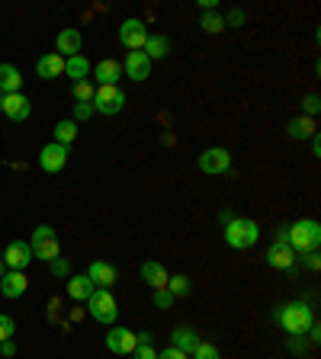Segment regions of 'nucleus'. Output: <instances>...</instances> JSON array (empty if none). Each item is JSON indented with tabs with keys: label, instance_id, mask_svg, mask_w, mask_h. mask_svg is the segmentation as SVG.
Segmentation results:
<instances>
[{
	"label": "nucleus",
	"instance_id": "nucleus-1",
	"mask_svg": "<svg viewBox=\"0 0 321 359\" xmlns=\"http://www.w3.org/2000/svg\"><path fill=\"white\" fill-rule=\"evenodd\" d=\"M273 321H277L289 337H296V334H305V331L315 324V315H312V308H308L305 301H286V305H279L277 308Z\"/></svg>",
	"mask_w": 321,
	"mask_h": 359
},
{
	"label": "nucleus",
	"instance_id": "nucleus-2",
	"mask_svg": "<svg viewBox=\"0 0 321 359\" xmlns=\"http://www.w3.org/2000/svg\"><path fill=\"white\" fill-rule=\"evenodd\" d=\"M286 241L296 253H308L318 251L321 244V225L315 218H299L296 225H286Z\"/></svg>",
	"mask_w": 321,
	"mask_h": 359
},
{
	"label": "nucleus",
	"instance_id": "nucleus-3",
	"mask_svg": "<svg viewBox=\"0 0 321 359\" xmlns=\"http://www.w3.org/2000/svg\"><path fill=\"white\" fill-rule=\"evenodd\" d=\"M257 237H261V228L251 218H231L225 225V244L231 251H247V247L257 244Z\"/></svg>",
	"mask_w": 321,
	"mask_h": 359
},
{
	"label": "nucleus",
	"instance_id": "nucleus-4",
	"mask_svg": "<svg viewBox=\"0 0 321 359\" xmlns=\"http://www.w3.org/2000/svg\"><path fill=\"white\" fill-rule=\"evenodd\" d=\"M87 311H90V317L97 324H106V327H113L119 317V305L110 289H93V295L87 299Z\"/></svg>",
	"mask_w": 321,
	"mask_h": 359
},
{
	"label": "nucleus",
	"instance_id": "nucleus-5",
	"mask_svg": "<svg viewBox=\"0 0 321 359\" xmlns=\"http://www.w3.org/2000/svg\"><path fill=\"white\" fill-rule=\"evenodd\" d=\"M126 106V93L122 87H97L93 93V112H103V116H116Z\"/></svg>",
	"mask_w": 321,
	"mask_h": 359
},
{
	"label": "nucleus",
	"instance_id": "nucleus-6",
	"mask_svg": "<svg viewBox=\"0 0 321 359\" xmlns=\"http://www.w3.org/2000/svg\"><path fill=\"white\" fill-rule=\"evenodd\" d=\"M267 263H270L273 269H293V263H296V251H293L286 241V225L279 228L277 241H273V247L267 251Z\"/></svg>",
	"mask_w": 321,
	"mask_h": 359
},
{
	"label": "nucleus",
	"instance_id": "nucleus-7",
	"mask_svg": "<svg viewBox=\"0 0 321 359\" xmlns=\"http://www.w3.org/2000/svg\"><path fill=\"white\" fill-rule=\"evenodd\" d=\"M199 170L209 176H222L231 170V154L225 148H206L199 154Z\"/></svg>",
	"mask_w": 321,
	"mask_h": 359
},
{
	"label": "nucleus",
	"instance_id": "nucleus-8",
	"mask_svg": "<svg viewBox=\"0 0 321 359\" xmlns=\"http://www.w3.org/2000/svg\"><path fill=\"white\" fill-rule=\"evenodd\" d=\"M0 112H3L10 122H26L29 112H33V103L26 100L23 93H0Z\"/></svg>",
	"mask_w": 321,
	"mask_h": 359
},
{
	"label": "nucleus",
	"instance_id": "nucleus-9",
	"mask_svg": "<svg viewBox=\"0 0 321 359\" xmlns=\"http://www.w3.org/2000/svg\"><path fill=\"white\" fill-rule=\"evenodd\" d=\"M119 42L126 45L129 51H142L148 42V29H145L142 19H122L119 26Z\"/></svg>",
	"mask_w": 321,
	"mask_h": 359
},
{
	"label": "nucleus",
	"instance_id": "nucleus-10",
	"mask_svg": "<svg viewBox=\"0 0 321 359\" xmlns=\"http://www.w3.org/2000/svg\"><path fill=\"white\" fill-rule=\"evenodd\" d=\"M135 331H129V327H110V334H106V350L116 353V356H132L135 353Z\"/></svg>",
	"mask_w": 321,
	"mask_h": 359
},
{
	"label": "nucleus",
	"instance_id": "nucleus-11",
	"mask_svg": "<svg viewBox=\"0 0 321 359\" xmlns=\"http://www.w3.org/2000/svg\"><path fill=\"white\" fill-rule=\"evenodd\" d=\"M68 151L65 144H45L42 151H39V167L45 170V174H61L65 170V164H68Z\"/></svg>",
	"mask_w": 321,
	"mask_h": 359
},
{
	"label": "nucleus",
	"instance_id": "nucleus-12",
	"mask_svg": "<svg viewBox=\"0 0 321 359\" xmlns=\"http://www.w3.org/2000/svg\"><path fill=\"white\" fill-rule=\"evenodd\" d=\"M0 260L7 263V269H19V273H23V269L33 263V247H29V241H10Z\"/></svg>",
	"mask_w": 321,
	"mask_h": 359
},
{
	"label": "nucleus",
	"instance_id": "nucleus-13",
	"mask_svg": "<svg viewBox=\"0 0 321 359\" xmlns=\"http://www.w3.org/2000/svg\"><path fill=\"white\" fill-rule=\"evenodd\" d=\"M90 74L97 77V87H119V81H122V65L113 58H103V61H97V67H90Z\"/></svg>",
	"mask_w": 321,
	"mask_h": 359
},
{
	"label": "nucleus",
	"instance_id": "nucleus-14",
	"mask_svg": "<svg viewBox=\"0 0 321 359\" xmlns=\"http://www.w3.org/2000/svg\"><path fill=\"white\" fill-rule=\"evenodd\" d=\"M87 279H90L97 289H110L119 283V269L113 263H103V260H93L90 269H87Z\"/></svg>",
	"mask_w": 321,
	"mask_h": 359
},
{
	"label": "nucleus",
	"instance_id": "nucleus-15",
	"mask_svg": "<svg viewBox=\"0 0 321 359\" xmlns=\"http://www.w3.org/2000/svg\"><path fill=\"white\" fill-rule=\"evenodd\" d=\"M126 77L129 81H148L151 77V58L145 55V51H129V58H126Z\"/></svg>",
	"mask_w": 321,
	"mask_h": 359
},
{
	"label": "nucleus",
	"instance_id": "nucleus-16",
	"mask_svg": "<svg viewBox=\"0 0 321 359\" xmlns=\"http://www.w3.org/2000/svg\"><path fill=\"white\" fill-rule=\"evenodd\" d=\"M81 45H84V39H81V33H77L74 26L61 29L58 39H55V49H58L61 58H74V55H81Z\"/></svg>",
	"mask_w": 321,
	"mask_h": 359
},
{
	"label": "nucleus",
	"instance_id": "nucleus-17",
	"mask_svg": "<svg viewBox=\"0 0 321 359\" xmlns=\"http://www.w3.org/2000/svg\"><path fill=\"white\" fill-rule=\"evenodd\" d=\"M26 289H29V279L19 269H7L3 279H0V295H7V299H19Z\"/></svg>",
	"mask_w": 321,
	"mask_h": 359
},
{
	"label": "nucleus",
	"instance_id": "nucleus-18",
	"mask_svg": "<svg viewBox=\"0 0 321 359\" xmlns=\"http://www.w3.org/2000/svg\"><path fill=\"white\" fill-rule=\"evenodd\" d=\"M35 74L42 77V81H55V77L65 74V58H61L58 51H51V55L35 61Z\"/></svg>",
	"mask_w": 321,
	"mask_h": 359
},
{
	"label": "nucleus",
	"instance_id": "nucleus-19",
	"mask_svg": "<svg viewBox=\"0 0 321 359\" xmlns=\"http://www.w3.org/2000/svg\"><path fill=\"white\" fill-rule=\"evenodd\" d=\"M196 343H199V334H196L193 327H177V331L170 334V347L180 350V353H186V356L196 350Z\"/></svg>",
	"mask_w": 321,
	"mask_h": 359
},
{
	"label": "nucleus",
	"instance_id": "nucleus-20",
	"mask_svg": "<svg viewBox=\"0 0 321 359\" xmlns=\"http://www.w3.org/2000/svg\"><path fill=\"white\" fill-rule=\"evenodd\" d=\"M138 276H142L145 283L151 285V289H164L167 285V269L160 267V263H154V260H148V263H142V269H138Z\"/></svg>",
	"mask_w": 321,
	"mask_h": 359
},
{
	"label": "nucleus",
	"instance_id": "nucleus-21",
	"mask_svg": "<svg viewBox=\"0 0 321 359\" xmlns=\"http://www.w3.org/2000/svg\"><path fill=\"white\" fill-rule=\"evenodd\" d=\"M0 93H23V74L13 65H0Z\"/></svg>",
	"mask_w": 321,
	"mask_h": 359
},
{
	"label": "nucleus",
	"instance_id": "nucleus-22",
	"mask_svg": "<svg viewBox=\"0 0 321 359\" xmlns=\"http://www.w3.org/2000/svg\"><path fill=\"white\" fill-rule=\"evenodd\" d=\"M33 247V260H42V263H51V260H58L61 257V247L55 237H45V241H35L29 244Z\"/></svg>",
	"mask_w": 321,
	"mask_h": 359
},
{
	"label": "nucleus",
	"instance_id": "nucleus-23",
	"mask_svg": "<svg viewBox=\"0 0 321 359\" xmlns=\"http://www.w3.org/2000/svg\"><path fill=\"white\" fill-rule=\"evenodd\" d=\"M93 289H97V285L87 279V273H84V276H71V279H68V295H71V301H87V299L93 295Z\"/></svg>",
	"mask_w": 321,
	"mask_h": 359
},
{
	"label": "nucleus",
	"instance_id": "nucleus-24",
	"mask_svg": "<svg viewBox=\"0 0 321 359\" xmlns=\"http://www.w3.org/2000/svg\"><path fill=\"white\" fill-rule=\"evenodd\" d=\"M170 49H174V45H170L167 35H148V42H145L142 51H145V55H148L151 61H158V58H167Z\"/></svg>",
	"mask_w": 321,
	"mask_h": 359
},
{
	"label": "nucleus",
	"instance_id": "nucleus-25",
	"mask_svg": "<svg viewBox=\"0 0 321 359\" xmlns=\"http://www.w3.org/2000/svg\"><path fill=\"white\" fill-rule=\"evenodd\" d=\"M90 61L84 58V55H74V58H65V74L71 77V81H87V77H90Z\"/></svg>",
	"mask_w": 321,
	"mask_h": 359
},
{
	"label": "nucleus",
	"instance_id": "nucleus-26",
	"mask_svg": "<svg viewBox=\"0 0 321 359\" xmlns=\"http://www.w3.org/2000/svg\"><path fill=\"white\" fill-rule=\"evenodd\" d=\"M289 138H296V142H305V138H315V119H308V116H299V119H293L289 122Z\"/></svg>",
	"mask_w": 321,
	"mask_h": 359
},
{
	"label": "nucleus",
	"instance_id": "nucleus-27",
	"mask_svg": "<svg viewBox=\"0 0 321 359\" xmlns=\"http://www.w3.org/2000/svg\"><path fill=\"white\" fill-rule=\"evenodd\" d=\"M77 138V122H71V119H61L58 126H55V144H65V148H71V142Z\"/></svg>",
	"mask_w": 321,
	"mask_h": 359
},
{
	"label": "nucleus",
	"instance_id": "nucleus-28",
	"mask_svg": "<svg viewBox=\"0 0 321 359\" xmlns=\"http://www.w3.org/2000/svg\"><path fill=\"white\" fill-rule=\"evenodd\" d=\"M199 26H203V33L215 35L225 29V19H222V13H215V10H209V13H203V19H199Z\"/></svg>",
	"mask_w": 321,
	"mask_h": 359
},
{
	"label": "nucleus",
	"instance_id": "nucleus-29",
	"mask_svg": "<svg viewBox=\"0 0 321 359\" xmlns=\"http://www.w3.org/2000/svg\"><path fill=\"white\" fill-rule=\"evenodd\" d=\"M190 359H222V353H219V347L215 343H196V350L190 353Z\"/></svg>",
	"mask_w": 321,
	"mask_h": 359
},
{
	"label": "nucleus",
	"instance_id": "nucleus-30",
	"mask_svg": "<svg viewBox=\"0 0 321 359\" xmlns=\"http://www.w3.org/2000/svg\"><path fill=\"white\" fill-rule=\"evenodd\" d=\"M71 93H74V100H77V103H93V93H97V87H93L90 81H77L74 90H71Z\"/></svg>",
	"mask_w": 321,
	"mask_h": 359
},
{
	"label": "nucleus",
	"instance_id": "nucleus-31",
	"mask_svg": "<svg viewBox=\"0 0 321 359\" xmlns=\"http://www.w3.org/2000/svg\"><path fill=\"white\" fill-rule=\"evenodd\" d=\"M164 289H167L174 299H180V295L190 292V279H186V276H174V279H167V285H164Z\"/></svg>",
	"mask_w": 321,
	"mask_h": 359
},
{
	"label": "nucleus",
	"instance_id": "nucleus-32",
	"mask_svg": "<svg viewBox=\"0 0 321 359\" xmlns=\"http://www.w3.org/2000/svg\"><path fill=\"white\" fill-rule=\"evenodd\" d=\"M13 334H17V321H13L10 315H0V343L13 340Z\"/></svg>",
	"mask_w": 321,
	"mask_h": 359
},
{
	"label": "nucleus",
	"instance_id": "nucleus-33",
	"mask_svg": "<svg viewBox=\"0 0 321 359\" xmlns=\"http://www.w3.org/2000/svg\"><path fill=\"white\" fill-rule=\"evenodd\" d=\"M174 305V295L167 289H154V308H170Z\"/></svg>",
	"mask_w": 321,
	"mask_h": 359
},
{
	"label": "nucleus",
	"instance_id": "nucleus-34",
	"mask_svg": "<svg viewBox=\"0 0 321 359\" xmlns=\"http://www.w3.org/2000/svg\"><path fill=\"white\" fill-rule=\"evenodd\" d=\"M93 116V103H74V119L77 122H84V119Z\"/></svg>",
	"mask_w": 321,
	"mask_h": 359
},
{
	"label": "nucleus",
	"instance_id": "nucleus-35",
	"mask_svg": "<svg viewBox=\"0 0 321 359\" xmlns=\"http://www.w3.org/2000/svg\"><path fill=\"white\" fill-rule=\"evenodd\" d=\"M51 273L58 276V279H65V276H68V273H71V269H68V260H65V257H58V260H51Z\"/></svg>",
	"mask_w": 321,
	"mask_h": 359
},
{
	"label": "nucleus",
	"instance_id": "nucleus-36",
	"mask_svg": "<svg viewBox=\"0 0 321 359\" xmlns=\"http://www.w3.org/2000/svg\"><path fill=\"white\" fill-rule=\"evenodd\" d=\"M45 237H55V228H51V225H39V228H35V231H33V241H29V244L45 241Z\"/></svg>",
	"mask_w": 321,
	"mask_h": 359
},
{
	"label": "nucleus",
	"instance_id": "nucleus-37",
	"mask_svg": "<svg viewBox=\"0 0 321 359\" xmlns=\"http://www.w3.org/2000/svg\"><path fill=\"white\" fill-rule=\"evenodd\" d=\"M225 26H241L245 23V10H231V13H225Z\"/></svg>",
	"mask_w": 321,
	"mask_h": 359
},
{
	"label": "nucleus",
	"instance_id": "nucleus-38",
	"mask_svg": "<svg viewBox=\"0 0 321 359\" xmlns=\"http://www.w3.org/2000/svg\"><path fill=\"white\" fill-rule=\"evenodd\" d=\"M318 109H321V100L315 97V93H312V97H305V112H308V119L318 116Z\"/></svg>",
	"mask_w": 321,
	"mask_h": 359
},
{
	"label": "nucleus",
	"instance_id": "nucleus-39",
	"mask_svg": "<svg viewBox=\"0 0 321 359\" xmlns=\"http://www.w3.org/2000/svg\"><path fill=\"white\" fill-rule=\"evenodd\" d=\"M302 263L308 269H318L321 267V257H318V251H308V253H302Z\"/></svg>",
	"mask_w": 321,
	"mask_h": 359
},
{
	"label": "nucleus",
	"instance_id": "nucleus-40",
	"mask_svg": "<svg viewBox=\"0 0 321 359\" xmlns=\"http://www.w3.org/2000/svg\"><path fill=\"white\" fill-rule=\"evenodd\" d=\"M132 359H158V353H154V347H135Z\"/></svg>",
	"mask_w": 321,
	"mask_h": 359
},
{
	"label": "nucleus",
	"instance_id": "nucleus-41",
	"mask_svg": "<svg viewBox=\"0 0 321 359\" xmlns=\"http://www.w3.org/2000/svg\"><path fill=\"white\" fill-rule=\"evenodd\" d=\"M135 343L138 347H154V334L151 331H142V334H135Z\"/></svg>",
	"mask_w": 321,
	"mask_h": 359
},
{
	"label": "nucleus",
	"instance_id": "nucleus-42",
	"mask_svg": "<svg viewBox=\"0 0 321 359\" xmlns=\"http://www.w3.org/2000/svg\"><path fill=\"white\" fill-rule=\"evenodd\" d=\"M158 359H190L186 353H180V350H174V347H167L164 353H158Z\"/></svg>",
	"mask_w": 321,
	"mask_h": 359
},
{
	"label": "nucleus",
	"instance_id": "nucleus-43",
	"mask_svg": "<svg viewBox=\"0 0 321 359\" xmlns=\"http://www.w3.org/2000/svg\"><path fill=\"white\" fill-rule=\"evenodd\" d=\"M0 356H17V343L3 340V343H0Z\"/></svg>",
	"mask_w": 321,
	"mask_h": 359
},
{
	"label": "nucleus",
	"instance_id": "nucleus-44",
	"mask_svg": "<svg viewBox=\"0 0 321 359\" xmlns=\"http://www.w3.org/2000/svg\"><path fill=\"white\" fill-rule=\"evenodd\" d=\"M312 154H315V158H318V154H321V142H318V135H315V138H312Z\"/></svg>",
	"mask_w": 321,
	"mask_h": 359
},
{
	"label": "nucleus",
	"instance_id": "nucleus-45",
	"mask_svg": "<svg viewBox=\"0 0 321 359\" xmlns=\"http://www.w3.org/2000/svg\"><path fill=\"white\" fill-rule=\"evenodd\" d=\"M3 273H7V263H3V260H0V279H3Z\"/></svg>",
	"mask_w": 321,
	"mask_h": 359
}]
</instances>
